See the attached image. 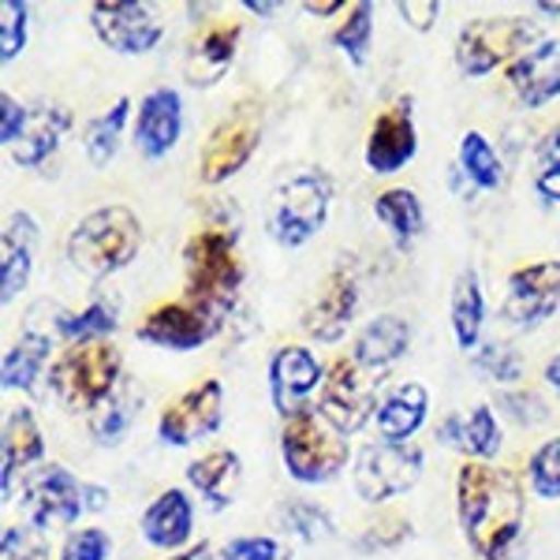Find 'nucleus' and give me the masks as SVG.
Here are the masks:
<instances>
[{
  "label": "nucleus",
  "mask_w": 560,
  "mask_h": 560,
  "mask_svg": "<svg viewBox=\"0 0 560 560\" xmlns=\"http://www.w3.org/2000/svg\"><path fill=\"white\" fill-rule=\"evenodd\" d=\"M509 86L523 108H541L560 97V38L530 45L516 65H509Z\"/></svg>",
  "instance_id": "nucleus-20"
},
{
  "label": "nucleus",
  "mask_w": 560,
  "mask_h": 560,
  "mask_svg": "<svg viewBox=\"0 0 560 560\" xmlns=\"http://www.w3.org/2000/svg\"><path fill=\"white\" fill-rule=\"evenodd\" d=\"M221 325H224V311L184 295V300L153 306L139 325V340L153 348H168V351H195V348H202L206 340H213Z\"/></svg>",
  "instance_id": "nucleus-9"
},
{
  "label": "nucleus",
  "mask_w": 560,
  "mask_h": 560,
  "mask_svg": "<svg viewBox=\"0 0 560 560\" xmlns=\"http://www.w3.org/2000/svg\"><path fill=\"white\" fill-rule=\"evenodd\" d=\"M322 382H325V370L314 359L311 348L284 345L269 359V396H273V408L284 419L306 411V400H311L314 388H322Z\"/></svg>",
  "instance_id": "nucleus-16"
},
{
  "label": "nucleus",
  "mask_w": 560,
  "mask_h": 560,
  "mask_svg": "<svg viewBox=\"0 0 560 560\" xmlns=\"http://www.w3.org/2000/svg\"><path fill=\"white\" fill-rule=\"evenodd\" d=\"M26 516L31 527H68L86 512V486L79 482L68 467L49 464L45 471L26 486Z\"/></svg>",
  "instance_id": "nucleus-15"
},
{
  "label": "nucleus",
  "mask_w": 560,
  "mask_h": 560,
  "mask_svg": "<svg viewBox=\"0 0 560 560\" xmlns=\"http://www.w3.org/2000/svg\"><path fill=\"white\" fill-rule=\"evenodd\" d=\"M187 295L206 306L224 311L243 284V261L236 255V236L224 229H198L184 243Z\"/></svg>",
  "instance_id": "nucleus-5"
},
{
  "label": "nucleus",
  "mask_w": 560,
  "mask_h": 560,
  "mask_svg": "<svg viewBox=\"0 0 560 560\" xmlns=\"http://www.w3.org/2000/svg\"><path fill=\"white\" fill-rule=\"evenodd\" d=\"M456 512L467 546L482 560H512L509 553L523 538L527 497L520 475L482 459L459 467L456 475Z\"/></svg>",
  "instance_id": "nucleus-1"
},
{
  "label": "nucleus",
  "mask_w": 560,
  "mask_h": 560,
  "mask_svg": "<svg viewBox=\"0 0 560 560\" xmlns=\"http://www.w3.org/2000/svg\"><path fill=\"white\" fill-rule=\"evenodd\" d=\"M415 535L408 520H377L374 527H366L363 535L355 538V546L363 549V553H388V549L404 546Z\"/></svg>",
  "instance_id": "nucleus-44"
},
{
  "label": "nucleus",
  "mask_w": 560,
  "mask_h": 560,
  "mask_svg": "<svg viewBox=\"0 0 560 560\" xmlns=\"http://www.w3.org/2000/svg\"><path fill=\"white\" fill-rule=\"evenodd\" d=\"M560 311V258L535 261L509 277V295H504V318L520 329H535Z\"/></svg>",
  "instance_id": "nucleus-14"
},
{
  "label": "nucleus",
  "mask_w": 560,
  "mask_h": 560,
  "mask_svg": "<svg viewBox=\"0 0 560 560\" xmlns=\"http://www.w3.org/2000/svg\"><path fill=\"white\" fill-rule=\"evenodd\" d=\"M57 332L71 345H90V340H108L116 332V311L113 303H90L79 314H60Z\"/></svg>",
  "instance_id": "nucleus-37"
},
{
  "label": "nucleus",
  "mask_w": 560,
  "mask_h": 560,
  "mask_svg": "<svg viewBox=\"0 0 560 560\" xmlns=\"http://www.w3.org/2000/svg\"><path fill=\"white\" fill-rule=\"evenodd\" d=\"M355 306H359L355 277L345 273V269H332V273L325 277V284L318 288V295L306 303L303 329L311 332L314 340H322V345H337L351 325V318H355Z\"/></svg>",
  "instance_id": "nucleus-18"
},
{
  "label": "nucleus",
  "mask_w": 560,
  "mask_h": 560,
  "mask_svg": "<svg viewBox=\"0 0 560 560\" xmlns=\"http://www.w3.org/2000/svg\"><path fill=\"white\" fill-rule=\"evenodd\" d=\"M422 478V448L415 445H366L355 464V493L366 504H382L408 493Z\"/></svg>",
  "instance_id": "nucleus-11"
},
{
  "label": "nucleus",
  "mask_w": 560,
  "mask_h": 560,
  "mask_svg": "<svg viewBox=\"0 0 560 560\" xmlns=\"http://www.w3.org/2000/svg\"><path fill=\"white\" fill-rule=\"evenodd\" d=\"M459 168H464L478 191L501 187V176H504L501 158H497V150L490 147V139H486L482 131H467L464 139H459Z\"/></svg>",
  "instance_id": "nucleus-35"
},
{
  "label": "nucleus",
  "mask_w": 560,
  "mask_h": 560,
  "mask_svg": "<svg viewBox=\"0 0 560 560\" xmlns=\"http://www.w3.org/2000/svg\"><path fill=\"white\" fill-rule=\"evenodd\" d=\"M385 374H374V370L359 366L355 359H337L329 370H325L322 382V415L340 427L345 433H355L366 427V419L374 415L377 404V385H382Z\"/></svg>",
  "instance_id": "nucleus-10"
},
{
  "label": "nucleus",
  "mask_w": 560,
  "mask_h": 560,
  "mask_svg": "<svg viewBox=\"0 0 560 560\" xmlns=\"http://www.w3.org/2000/svg\"><path fill=\"white\" fill-rule=\"evenodd\" d=\"M329 198L332 187L322 173H303L292 176L277 191L273 202V236L284 247H303L306 240H314L322 232L325 217H329Z\"/></svg>",
  "instance_id": "nucleus-8"
},
{
  "label": "nucleus",
  "mask_w": 560,
  "mask_h": 560,
  "mask_svg": "<svg viewBox=\"0 0 560 560\" xmlns=\"http://www.w3.org/2000/svg\"><path fill=\"white\" fill-rule=\"evenodd\" d=\"M546 382L553 385V393L560 396V351H557V355L546 363Z\"/></svg>",
  "instance_id": "nucleus-54"
},
{
  "label": "nucleus",
  "mask_w": 560,
  "mask_h": 560,
  "mask_svg": "<svg viewBox=\"0 0 560 560\" xmlns=\"http://www.w3.org/2000/svg\"><path fill=\"white\" fill-rule=\"evenodd\" d=\"M224 419V388L217 377L210 382L187 388L184 396H176L165 411H161V422H158V438L165 445H195V441L210 438V433L221 427Z\"/></svg>",
  "instance_id": "nucleus-12"
},
{
  "label": "nucleus",
  "mask_w": 560,
  "mask_h": 560,
  "mask_svg": "<svg viewBox=\"0 0 560 560\" xmlns=\"http://www.w3.org/2000/svg\"><path fill=\"white\" fill-rule=\"evenodd\" d=\"M191 523H195V512H191V501H187L184 490H165L158 501L142 512V538L158 549H179L187 538H191Z\"/></svg>",
  "instance_id": "nucleus-26"
},
{
  "label": "nucleus",
  "mask_w": 560,
  "mask_h": 560,
  "mask_svg": "<svg viewBox=\"0 0 560 560\" xmlns=\"http://www.w3.org/2000/svg\"><path fill=\"white\" fill-rule=\"evenodd\" d=\"M475 370L497 385H509V382H520L523 377V359H520V351L509 345H486L475 355Z\"/></svg>",
  "instance_id": "nucleus-41"
},
{
  "label": "nucleus",
  "mask_w": 560,
  "mask_h": 560,
  "mask_svg": "<svg viewBox=\"0 0 560 560\" xmlns=\"http://www.w3.org/2000/svg\"><path fill=\"white\" fill-rule=\"evenodd\" d=\"M240 478H243V464L232 448H213V453L198 456L195 464H187V482H191L213 509H224V504L236 501Z\"/></svg>",
  "instance_id": "nucleus-29"
},
{
  "label": "nucleus",
  "mask_w": 560,
  "mask_h": 560,
  "mask_svg": "<svg viewBox=\"0 0 560 560\" xmlns=\"http://www.w3.org/2000/svg\"><path fill=\"white\" fill-rule=\"evenodd\" d=\"M261 105L258 102H236L232 113L224 116L221 124L210 131L202 147V158H198V176L202 184H224L255 158L258 142H261Z\"/></svg>",
  "instance_id": "nucleus-7"
},
{
  "label": "nucleus",
  "mask_w": 560,
  "mask_h": 560,
  "mask_svg": "<svg viewBox=\"0 0 560 560\" xmlns=\"http://www.w3.org/2000/svg\"><path fill=\"white\" fill-rule=\"evenodd\" d=\"M501 408L512 415L516 422H523V427H530V422L546 419V408H541V400L535 393H504L501 396Z\"/></svg>",
  "instance_id": "nucleus-48"
},
{
  "label": "nucleus",
  "mask_w": 560,
  "mask_h": 560,
  "mask_svg": "<svg viewBox=\"0 0 560 560\" xmlns=\"http://www.w3.org/2000/svg\"><path fill=\"white\" fill-rule=\"evenodd\" d=\"M168 560H213L210 541H198L195 549H187V553H179V557H168Z\"/></svg>",
  "instance_id": "nucleus-53"
},
{
  "label": "nucleus",
  "mask_w": 560,
  "mask_h": 560,
  "mask_svg": "<svg viewBox=\"0 0 560 560\" xmlns=\"http://www.w3.org/2000/svg\"><path fill=\"white\" fill-rule=\"evenodd\" d=\"M128 116H131V97H120L108 113H102L97 120L86 124V135H83V150L90 158V165L105 168L108 161L116 158L120 150V139H124V128H128Z\"/></svg>",
  "instance_id": "nucleus-33"
},
{
  "label": "nucleus",
  "mask_w": 560,
  "mask_h": 560,
  "mask_svg": "<svg viewBox=\"0 0 560 560\" xmlns=\"http://www.w3.org/2000/svg\"><path fill=\"white\" fill-rule=\"evenodd\" d=\"M430 411V393L419 382L396 385L393 393L377 404V433L388 445H411V438L422 430Z\"/></svg>",
  "instance_id": "nucleus-24"
},
{
  "label": "nucleus",
  "mask_w": 560,
  "mask_h": 560,
  "mask_svg": "<svg viewBox=\"0 0 560 560\" xmlns=\"http://www.w3.org/2000/svg\"><path fill=\"white\" fill-rule=\"evenodd\" d=\"M34 243H38V224L26 210H15L4 224V240H0V300L4 303H12L31 280Z\"/></svg>",
  "instance_id": "nucleus-22"
},
{
  "label": "nucleus",
  "mask_w": 560,
  "mask_h": 560,
  "mask_svg": "<svg viewBox=\"0 0 560 560\" xmlns=\"http://www.w3.org/2000/svg\"><path fill=\"white\" fill-rule=\"evenodd\" d=\"M105 504H108V493L102 486H86V509L97 512V509H105Z\"/></svg>",
  "instance_id": "nucleus-52"
},
{
  "label": "nucleus",
  "mask_w": 560,
  "mask_h": 560,
  "mask_svg": "<svg viewBox=\"0 0 560 560\" xmlns=\"http://www.w3.org/2000/svg\"><path fill=\"white\" fill-rule=\"evenodd\" d=\"M280 453H284V467L295 482L303 486H318L329 482L345 471L351 448H348V433L340 427H332L322 411H300L292 419H284L280 430Z\"/></svg>",
  "instance_id": "nucleus-3"
},
{
  "label": "nucleus",
  "mask_w": 560,
  "mask_h": 560,
  "mask_svg": "<svg viewBox=\"0 0 560 560\" xmlns=\"http://www.w3.org/2000/svg\"><path fill=\"white\" fill-rule=\"evenodd\" d=\"M240 23H213L206 26L202 34L191 42L187 49V65H184V79L198 90H210L224 79V71L232 68L240 49Z\"/></svg>",
  "instance_id": "nucleus-21"
},
{
  "label": "nucleus",
  "mask_w": 560,
  "mask_h": 560,
  "mask_svg": "<svg viewBox=\"0 0 560 560\" xmlns=\"http://www.w3.org/2000/svg\"><path fill=\"white\" fill-rule=\"evenodd\" d=\"M184 131V102L173 86L150 90L139 102V116H135V147L147 161H161L173 153Z\"/></svg>",
  "instance_id": "nucleus-19"
},
{
  "label": "nucleus",
  "mask_w": 560,
  "mask_h": 560,
  "mask_svg": "<svg viewBox=\"0 0 560 560\" xmlns=\"http://www.w3.org/2000/svg\"><path fill=\"white\" fill-rule=\"evenodd\" d=\"M31 8L23 0H4L0 4V60H15L26 49V23H31Z\"/></svg>",
  "instance_id": "nucleus-42"
},
{
  "label": "nucleus",
  "mask_w": 560,
  "mask_h": 560,
  "mask_svg": "<svg viewBox=\"0 0 560 560\" xmlns=\"http://www.w3.org/2000/svg\"><path fill=\"white\" fill-rule=\"evenodd\" d=\"M535 38V23L523 15H486V20L464 23L456 38V68L467 79H482L501 65H516Z\"/></svg>",
  "instance_id": "nucleus-6"
},
{
  "label": "nucleus",
  "mask_w": 560,
  "mask_h": 560,
  "mask_svg": "<svg viewBox=\"0 0 560 560\" xmlns=\"http://www.w3.org/2000/svg\"><path fill=\"white\" fill-rule=\"evenodd\" d=\"M370 38H374V4L359 0V4L348 8L345 23L332 31V45L351 60L355 68L366 65V52H370Z\"/></svg>",
  "instance_id": "nucleus-36"
},
{
  "label": "nucleus",
  "mask_w": 560,
  "mask_h": 560,
  "mask_svg": "<svg viewBox=\"0 0 560 560\" xmlns=\"http://www.w3.org/2000/svg\"><path fill=\"white\" fill-rule=\"evenodd\" d=\"M438 438L453 445L456 453L482 459V464L501 453V427H497L493 408H486V404H478L467 415H448L438 427Z\"/></svg>",
  "instance_id": "nucleus-25"
},
{
  "label": "nucleus",
  "mask_w": 560,
  "mask_h": 560,
  "mask_svg": "<svg viewBox=\"0 0 560 560\" xmlns=\"http://www.w3.org/2000/svg\"><path fill=\"white\" fill-rule=\"evenodd\" d=\"M135 415H139V396H135L131 388H116L102 408L90 415V433H94L97 445L116 448L124 438H128Z\"/></svg>",
  "instance_id": "nucleus-34"
},
{
  "label": "nucleus",
  "mask_w": 560,
  "mask_h": 560,
  "mask_svg": "<svg viewBox=\"0 0 560 560\" xmlns=\"http://www.w3.org/2000/svg\"><path fill=\"white\" fill-rule=\"evenodd\" d=\"M280 527L300 541H322L332 535V516L314 501H288L280 509Z\"/></svg>",
  "instance_id": "nucleus-38"
},
{
  "label": "nucleus",
  "mask_w": 560,
  "mask_h": 560,
  "mask_svg": "<svg viewBox=\"0 0 560 560\" xmlns=\"http://www.w3.org/2000/svg\"><path fill=\"white\" fill-rule=\"evenodd\" d=\"M49 388L68 411H97L120 388V351L108 340L71 345L52 363Z\"/></svg>",
  "instance_id": "nucleus-4"
},
{
  "label": "nucleus",
  "mask_w": 560,
  "mask_h": 560,
  "mask_svg": "<svg viewBox=\"0 0 560 560\" xmlns=\"http://www.w3.org/2000/svg\"><path fill=\"white\" fill-rule=\"evenodd\" d=\"M303 12L306 15H332V12H345V4H340V0H329V4H314V0H306Z\"/></svg>",
  "instance_id": "nucleus-50"
},
{
  "label": "nucleus",
  "mask_w": 560,
  "mask_h": 560,
  "mask_svg": "<svg viewBox=\"0 0 560 560\" xmlns=\"http://www.w3.org/2000/svg\"><path fill=\"white\" fill-rule=\"evenodd\" d=\"M396 12H400V20L408 26H415V31H430V26L438 23L441 4L438 0H400Z\"/></svg>",
  "instance_id": "nucleus-49"
},
{
  "label": "nucleus",
  "mask_w": 560,
  "mask_h": 560,
  "mask_svg": "<svg viewBox=\"0 0 560 560\" xmlns=\"http://www.w3.org/2000/svg\"><path fill=\"white\" fill-rule=\"evenodd\" d=\"M374 217L388 229V236H393L400 247H408V243L422 232V202L419 195L408 191V187H388L374 198Z\"/></svg>",
  "instance_id": "nucleus-32"
},
{
  "label": "nucleus",
  "mask_w": 560,
  "mask_h": 560,
  "mask_svg": "<svg viewBox=\"0 0 560 560\" xmlns=\"http://www.w3.org/2000/svg\"><path fill=\"white\" fill-rule=\"evenodd\" d=\"M71 128V113L65 105H52V102H42L31 108L26 116V131L23 139L12 147V161L23 168H38L45 161L57 153V147L65 142V135Z\"/></svg>",
  "instance_id": "nucleus-23"
},
{
  "label": "nucleus",
  "mask_w": 560,
  "mask_h": 560,
  "mask_svg": "<svg viewBox=\"0 0 560 560\" xmlns=\"http://www.w3.org/2000/svg\"><path fill=\"white\" fill-rule=\"evenodd\" d=\"M535 8H538L541 15H560V4H549V0H538Z\"/></svg>",
  "instance_id": "nucleus-55"
},
{
  "label": "nucleus",
  "mask_w": 560,
  "mask_h": 560,
  "mask_svg": "<svg viewBox=\"0 0 560 560\" xmlns=\"http://www.w3.org/2000/svg\"><path fill=\"white\" fill-rule=\"evenodd\" d=\"M45 456V438L42 427L34 419L31 408H20L8 415L4 422V467H0V490H4V501H12V478L20 467L38 464Z\"/></svg>",
  "instance_id": "nucleus-28"
},
{
  "label": "nucleus",
  "mask_w": 560,
  "mask_h": 560,
  "mask_svg": "<svg viewBox=\"0 0 560 560\" xmlns=\"http://www.w3.org/2000/svg\"><path fill=\"white\" fill-rule=\"evenodd\" d=\"M52 351V332L49 329H31L26 325L23 337L8 348L4 355V388H20V393H34L38 388V377L45 370V359Z\"/></svg>",
  "instance_id": "nucleus-30"
},
{
  "label": "nucleus",
  "mask_w": 560,
  "mask_h": 560,
  "mask_svg": "<svg viewBox=\"0 0 560 560\" xmlns=\"http://www.w3.org/2000/svg\"><path fill=\"white\" fill-rule=\"evenodd\" d=\"M448 318H453V332H456V345L464 351H471L482 337V325H486V295H482V284H478V273L475 269H464L456 277V288H453V306H448Z\"/></svg>",
  "instance_id": "nucleus-31"
},
{
  "label": "nucleus",
  "mask_w": 560,
  "mask_h": 560,
  "mask_svg": "<svg viewBox=\"0 0 560 560\" xmlns=\"http://www.w3.org/2000/svg\"><path fill=\"white\" fill-rule=\"evenodd\" d=\"M0 560H49V541L38 527H8L0 541Z\"/></svg>",
  "instance_id": "nucleus-43"
},
{
  "label": "nucleus",
  "mask_w": 560,
  "mask_h": 560,
  "mask_svg": "<svg viewBox=\"0 0 560 560\" xmlns=\"http://www.w3.org/2000/svg\"><path fill=\"white\" fill-rule=\"evenodd\" d=\"M108 549H113V541H108L102 527H83L75 535H68L60 560H108Z\"/></svg>",
  "instance_id": "nucleus-45"
},
{
  "label": "nucleus",
  "mask_w": 560,
  "mask_h": 560,
  "mask_svg": "<svg viewBox=\"0 0 560 560\" xmlns=\"http://www.w3.org/2000/svg\"><path fill=\"white\" fill-rule=\"evenodd\" d=\"M243 8H247V12H255V15H261V20H266V15H273V12H280V4H273V0H243Z\"/></svg>",
  "instance_id": "nucleus-51"
},
{
  "label": "nucleus",
  "mask_w": 560,
  "mask_h": 560,
  "mask_svg": "<svg viewBox=\"0 0 560 560\" xmlns=\"http://www.w3.org/2000/svg\"><path fill=\"white\" fill-rule=\"evenodd\" d=\"M408 345H411V325L404 322L400 314H377V318L359 332L355 355L351 359H355L359 366L382 374L385 366H393L396 359L408 351Z\"/></svg>",
  "instance_id": "nucleus-27"
},
{
  "label": "nucleus",
  "mask_w": 560,
  "mask_h": 560,
  "mask_svg": "<svg viewBox=\"0 0 560 560\" xmlns=\"http://www.w3.org/2000/svg\"><path fill=\"white\" fill-rule=\"evenodd\" d=\"M415 150H419V135H415V120H411V97H400V102H393L370 124L366 168L377 176L400 173L415 158Z\"/></svg>",
  "instance_id": "nucleus-17"
},
{
  "label": "nucleus",
  "mask_w": 560,
  "mask_h": 560,
  "mask_svg": "<svg viewBox=\"0 0 560 560\" xmlns=\"http://www.w3.org/2000/svg\"><path fill=\"white\" fill-rule=\"evenodd\" d=\"M90 26H94V34L108 49L124 52V57H142L165 34L158 15L147 4H139V0H105V4H94L90 8Z\"/></svg>",
  "instance_id": "nucleus-13"
},
{
  "label": "nucleus",
  "mask_w": 560,
  "mask_h": 560,
  "mask_svg": "<svg viewBox=\"0 0 560 560\" xmlns=\"http://www.w3.org/2000/svg\"><path fill=\"white\" fill-rule=\"evenodd\" d=\"M527 478H530V490L538 497H549L557 501L560 497V438H549L546 445L535 448L527 464Z\"/></svg>",
  "instance_id": "nucleus-40"
},
{
  "label": "nucleus",
  "mask_w": 560,
  "mask_h": 560,
  "mask_svg": "<svg viewBox=\"0 0 560 560\" xmlns=\"http://www.w3.org/2000/svg\"><path fill=\"white\" fill-rule=\"evenodd\" d=\"M221 560H284L280 546L273 538H261V535H250V538H232L224 546Z\"/></svg>",
  "instance_id": "nucleus-46"
},
{
  "label": "nucleus",
  "mask_w": 560,
  "mask_h": 560,
  "mask_svg": "<svg viewBox=\"0 0 560 560\" xmlns=\"http://www.w3.org/2000/svg\"><path fill=\"white\" fill-rule=\"evenodd\" d=\"M142 247V224L128 206L86 213L68 236V261L90 280H105L131 266Z\"/></svg>",
  "instance_id": "nucleus-2"
},
{
  "label": "nucleus",
  "mask_w": 560,
  "mask_h": 560,
  "mask_svg": "<svg viewBox=\"0 0 560 560\" xmlns=\"http://www.w3.org/2000/svg\"><path fill=\"white\" fill-rule=\"evenodd\" d=\"M535 191L541 202L560 206V124L546 131V139L538 142V173H535Z\"/></svg>",
  "instance_id": "nucleus-39"
},
{
  "label": "nucleus",
  "mask_w": 560,
  "mask_h": 560,
  "mask_svg": "<svg viewBox=\"0 0 560 560\" xmlns=\"http://www.w3.org/2000/svg\"><path fill=\"white\" fill-rule=\"evenodd\" d=\"M26 116H31V108H23L12 94H0V142H4L8 150L23 139Z\"/></svg>",
  "instance_id": "nucleus-47"
}]
</instances>
